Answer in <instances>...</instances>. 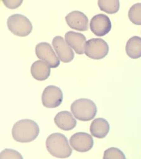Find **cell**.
<instances>
[{"instance_id": "obj_3", "label": "cell", "mask_w": 141, "mask_h": 159, "mask_svg": "<svg viewBox=\"0 0 141 159\" xmlns=\"http://www.w3.org/2000/svg\"><path fill=\"white\" fill-rule=\"evenodd\" d=\"M70 110L75 117L81 121H89L94 119L97 107L93 101L86 98L76 100L71 103Z\"/></svg>"}, {"instance_id": "obj_14", "label": "cell", "mask_w": 141, "mask_h": 159, "mask_svg": "<svg viewBox=\"0 0 141 159\" xmlns=\"http://www.w3.org/2000/svg\"><path fill=\"white\" fill-rule=\"evenodd\" d=\"M90 131L93 136L98 139H103L107 136L110 131V125L104 118H97L92 122Z\"/></svg>"}, {"instance_id": "obj_2", "label": "cell", "mask_w": 141, "mask_h": 159, "mask_svg": "<svg viewBox=\"0 0 141 159\" xmlns=\"http://www.w3.org/2000/svg\"><path fill=\"white\" fill-rule=\"evenodd\" d=\"M46 145L48 152L57 158L66 159L72 154L67 137L61 133L50 134L46 139Z\"/></svg>"}, {"instance_id": "obj_8", "label": "cell", "mask_w": 141, "mask_h": 159, "mask_svg": "<svg viewBox=\"0 0 141 159\" xmlns=\"http://www.w3.org/2000/svg\"><path fill=\"white\" fill-rule=\"evenodd\" d=\"M93 139L91 135L84 132H78L72 135L70 144L73 149L80 152H85L93 148Z\"/></svg>"}, {"instance_id": "obj_4", "label": "cell", "mask_w": 141, "mask_h": 159, "mask_svg": "<svg viewBox=\"0 0 141 159\" xmlns=\"http://www.w3.org/2000/svg\"><path fill=\"white\" fill-rule=\"evenodd\" d=\"M9 30L16 36L25 37L30 34L33 29L30 21L21 14H13L7 20Z\"/></svg>"}, {"instance_id": "obj_7", "label": "cell", "mask_w": 141, "mask_h": 159, "mask_svg": "<svg viewBox=\"0 0 141 159\" xmlns=\"http://www.w3.org/2000/svg\"><path fill=\"white\" fill-rule=\"evenodd\" d=\"M41 100L43 105L45 107L48 108H57L62 102V91L58 87L49 85L44 90Z\"/></svg>"}, {"instance_id": "obj_21", "label": "cell", "mask_w": 141, "mask_h": 159, "mask_svg": "<svg viewBox=\"0 0 141 159\" xmlns=\"http://www.w3.org/2000/svg\"><path fill=\"white\" fill-rule=\"evenodd\" d=\"M2 2L9 9H15L19 6H21V4L23 2V1H18V0H3Z\"/></svg>"}, {"instance_id": "obj_1", "label": "cell", "mask_w": 141, "mask_h": 159, "mask_svg": "<svg viewBox=\"0 0 141 159\" xmlns=\"http://www.w3.org/2000/svg\"><path fill=\"white\" fill-rule=\"evenodd\" d=\"M39 134V127L31 119H22L16 122L12 129L13 139L20 143H29L35 140Z\"/></svg>"}, {"instance_id": "obj_13", "label": "cell", "mask_w": 141, "mask_h": 159, "mask_svg": "<svg viewBox=\"0 0 141 159\" xmlns=\"http://www.w3.org/2000/svg\"><path fill=\"white\" fill-rule=\"evenodd\" d=\"M54 122L59 128L64 131L71 130L77 124V122L73 115L67 111L59 112L55 116Z\"/></svg>"}, {"instance_id": "obj_11", "label": "cell", "mask_w": 141, "mask_h": 159, "mask_svg": "<svg viewBox=\"0 0 141 159\" xmlns=\"http://www.w3.org/2000/svg\"><path fill=\"white\" fill-rule=\"evenodd\" d=\"M65 19L67 25L74 30L87 31L89 29V19L82 11H72L66 16Z\"/></svg>"}, {"instance_id": "obj_5", "label": "cell", "mask_w": 141, "mask_h": 159, "mask_svg": "<svg viewBox=\"0 0 141 159\" xmlns=\"http://www.w3.org/2000/svg\"><path fill=\"white\" fill-rule=\"evenodd\" d=\"M108 44L101 38L90 39L84 46V53L92 59H102L108 55Z\"/></svg>"}, {"instance_id": "obj_20", "label": "cell", "mask_w": 141, "mask_h": 159, "mask_svg": "<svg viewBox=\"0 0 141 159\" xmlns=\"http://www.w3.org/2000/svg\"><path fill=\"white\" fill-rule=\"evenodd\" d=\"M0 159H23L22 155L12 149H5L1 152Z\"/></svg>"}, {"instance_id": "obj_6", "label": "cell", "mask_w": 141, "mask_h": 159, "mask_svg": "<svg viewBox=\"0 0 141 159\" xmlns=\"http://www.w3.org/2000/svg\"><path fill=\"white\" fill-rule=\"evenodd\" d=\"M35 53L37 57L45 62L51 68L58 67L60 61L55 54L51 45L47 43H40L35 47Z\"/></svg>"}, {"instance_id": "obj_15", "label": "cell", "mask_w": 141, "mask_h": 159, "mask_svg": "<svg viewBox=\"0 0 141 159\" xmlns=\"http://www.w3.org/2000/svg\"><path fill=\"white\" fill-rule=\"evenodd\" d=\"M30 71L34 79L43 81L47 80L50 75V67L45 62L36 61L31 66Z\"/></svg>"}, {"instance_id": "obj_17", "label": "cell", "mask_w": 141, "mask_h": 159, "mask_svg": "<svg viewBox=\"0 0 141 159\" xmlns=\"http://www.w3.org/2000/svg\"><path fill=\"white\" fill-rule=\"evenodd\" d=\"M98 4L101 11L108 14L117 13L120 7V3L118 0H99Z\"/></svg>"}, {"instance_id": "obj_16", "label": "cell", "mask_w": 141, "mask_h": 159, "mask_svg": "<svg viewBox=\"0 0 141 159\" xmlns=\"http://www.w3.org/2000/svg\"><path fill=\"white\" fill-rule=\"evenodd\" d=\"M125 51L127 55L131 59H138L141 57V38L134 36L128 40Z\"/></svg>"}, {"instance_id": "obj_10", "label": "cell", "mask_w": 141, "mask_h": 159, "mask_svg": "<svg viewBox=\"0 0 141 159\" xmlns=\"http://www.w3.org/2000/svg\"><path fill=\"white\" fill-rule=\"evenodd\" d=\"M52 45L62 62L68 63L73 59L75 57L73 51L62 36H55L53 39Z\"/></svg>"}, {"instance_id": "obj_19", "label": "cell", "mask_w": 141, "mask_h": 159, "mask_svg": "<svg viewBox=\"0 0 141 159\" xmlns=\"http://www.w3.org/2000/svg\"><path fill=\"white\" fill-rule=\"evenodd\" d=\"M103 159H126V157L121 149L115 147H111L104 151Z\"/></svg>"}, {"instance_id": "obj_12", "label": "cell", "mask_w": 141, "mask_h": 159, "mask_svg": "<svg viewBox=\"0 0 141 159\" xmlns=\"http://www.w3.org/2000/svg\"><path fill=\"white\" fill-rule=\"evenodd\" d=\"M66 43L78 55L84 53V46L86 43L85 36L80 33L69 31L65 34Z\"/></svg>"}, {"instance_id": "obj_9", "label": "cell", "mask_w": 141, "mask_h": 159, "mask_svg": "<svg viewBox=\"0 0 141 159\" xmlns=\"http://www.w3.org/2000/svg\"><path fill=\"white\" fill-rule=\"evenodd\" d=\"M91 31L97 36H104L111 29V23L108 16L98 14L94 16L90 23Z\"/></svg>"}, {"instance_id": "obj_18", "label": "cell", "mask_w": 141, "mask_h": 159, "mask_svg": "<svg viewBox=\"0 0 141 159\" xmlns=\"http://www.w3.org/2000/svg\"><path fill=\"white\" fill-rule=\"evenodd\" d=\"M128 16L131 23L135 25H141V3L133 4L130 9Z\"/></svg>"}]
</instances>
